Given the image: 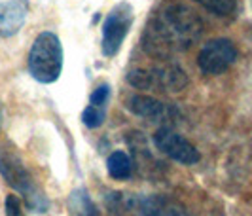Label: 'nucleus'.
I'll list each match as a JSON object with an SVG mask.
<instances>
[{
  "mask_svg": "<svg viewBox=\"0 0 252 216\" xmlns=\"http://www.w3.org/2000/svg\"><path fill=\"white\" fill-rule=\"evenodd\" d=\"M6 215L8 216H21V203L17 195H8L6 197Z\"/></svg>",
  "mask_w": 252,
  "mask_h": 216,
  "instance_id": "obj_16",
  "label": "nucleus"
},
{
  "mask_svg": "<svg viewBox=\"0 0 252 216\" xmlns=\"http://www.w3.org/2000/svg\"><path fill=\"white\" fill-rule=\"evenodd\" d=\"M63 70V46L55 32L44 31L29 51V72L40 84H53Z\"/></svg>",
  "mask_w": 252,
  "mask_h": 216,
  "instance_id": "obj_2",
  "label": "nucleus"
},
{
  "mask_svg": "<svg viewBox=\"0 0 252 216\" xmlns=\"http://www.w3.org/2000/svg\"><path fill=\"white\" fill-rule=\"evenodd\" d=\"M0 173L2 177L8 180V184L13 186L17 191H21L25 195L27 205L36 211L44 213L48 209V199L46 193L38 188L32 182V178L25 169L23 161L19 159V155L15 152H0Z\"/></svg>",
  "mask_w": 252,
  "mask_h": 216,
  "instance_id": "obj_3",
  "label": "nucleus"
},
{
  "mask_svg": "<svg viewBox=\"0 0 252 216\" xmlns=\"http://www.w3.org/2000/svg\"><path fill=\"white\" fill-rule=\"evenodd\" d=\"M154 142L156 146L167 154L171 159H175L182 165H193L201 159V154L197 152V148L186 140L182 135H178L169 127H161L156 135H154Z\"/></svg>",
  "mask_w": 252,
  "mask_h": 216,
  "instance_id": "obj_7",
  "label": "nucleus"
},
{
  "mask_svg": "<svg viewBox=\"0 0 252 216\" xmlns=\"http://www.w3.org/2000/svg\"><path fill=\"white\" fill-rule=\"evenodd\" d=\"M104 118H106V112H104V106H97V104H89L88 108L84 110L82 114V122L84 125L89 129H97L104 123Z\"/></svg>",
  "mask_w": 252,
  "mask_h": 216,
  "instance_id": "obj_13",
  "label": "nucleus"
},
{
  "mask_svg": "<svg viewBox=\"0 0 252 216\" xmlns=\"http://www.w3.org/2000/svg\"><path fill=\"white\" fill-rule=\"evenodd\" d=\"M133 25V8L122 2L106 15L104 25H102V53L104 57H114L124 40H126L129 29Z\"/></svg>",
  "mask_w": 252,
  "mask_h": 216,
  "instance_id": "obj_5",
  "label": "nucleus"
},
{
  "mask_svg": "<svg viewBox=\"0 0 252 216\" xmlns=\"http://www.w3.org/2000/svg\"><path fill=\"white\" fill-rule=\"evenodd\" d=\"M235 59H237V48L233 46V42L226 38H216L203 46L197 57V64L203 74L218 76L226 72L235 63Z\"/></svg>",
  "mask_w": 252,
  "mask_h": 216,
  "instance_id": "obj_6",
  "label": "nucleus"
},
{
  "mask_svg": "<svg viewBox=\"0 0 252 216\" xmlns=\"http://www.w3.org/2000/svg\"><path fill=\"white\" fill-rule=\"evenodd\" d=\"M195 2L201 4L205 10L213 12L215 15H220V17L231 15L237 10V4H239V0H195Z\"/></svg>",
  "mask_w": 252,
  "mask_h": 216,
  "instance_id": "obj_12",
  "label": "nucleus"
},
{
  "mask_svg": "<svg viewBox=\"0 0 252 216\" xmlns=\"http://www.w3.org/2000/svg\"><path fill=\"white\" fill-rule=\"evenodd\" d=\"M108 97H110V88H108V86H99V88L91 93V97H89V104L104 106L106 101H108Z\"/></svg>",
  "mask_w": 252,
  "mask_h": 216,
  "instance_id": "obj_15",
  "label": "nucleus"
},
{
  "mask_svg": "<svg viewBox=\"0 0 252 216\" xmlns=\"http://www.w3.org/2000/svg\"><path fill=\"white\" fill-rule=\"evenodd\" d=\"M127 84L137 89L171 91L177 93L188 86V78L178 66H158V68H137L127 74Z\"/></svg>",
  "mask_w": 252,
  "mask_h": 216,
  "instance_id": "obj_4",
  "label": "nucleus"
},
{
  "mask_svg": "<svg viewBox=\"0 0 252 216\" xmlns=\"http://www.w3.org/2000/svg\"><path fill=\"white\" fill-rule=\"evenodd\" d=\"M142 211L146 216H186L180 209L167 207V205H163V201H154V203L148 201Z\"/></svg>",
  "mask_w": 252,
  "mask_h": 216,
  "instance_id": "obj_14",
  "label": "nucleus"
},
{
  "mask_svg": "<svg viewBox=\"0 0 252 216\" xmlns=\"http://www.w3.org/2000/svg\"><path fill=\"white\" fill-rule=\"evenodd\" d=\"M106 169H108V175L116 180H126V178L131 177V171H133V165H131V159L126 152H114L108 155L106 159Z\"/></svg>",
  "mask_w": 252,
  "mask_h": 216,
  "instance_id": "obj_11",
  "label": "nucleus"
},
{
  "mask_svg": "<svg viewBox=\"0 0 252 216\" xmlns=\"http://www.w3.org/2000/svg\"><path fill=\"white\" fill-rule=\"evenodd\" d=\"M27 17V0L0 2V36L10 38L21 31Z\"/></svg>",
  "mask_w": 252,
  "mask_h": 216,
  "instance_id": "obj_8",
  "label": "nucleus"
},
{
  "mask_svg": "<svg viewBox=\"0 0 252 216\" xmlns=\"http://www.w3.org/2000/svg\"><path fill=\"white\" fill-rule=\"evenodd\" d=\"M203 32L199 15L184 4H165L146 25L142 46L154 57H171L195 44Z\"/></svg>",
  "mask_w": 252,
  "mask_h": 216,
  "instance_id": "obj_1",
  "label": "nucleus"
},
{
  "mask_svg": "<svg viewBox=\"0 0 252 216\" xmlns=\"http://www.w3.org/2000/svg\"><path fill=\"white\" fill-rule=\"evenodd\" d=\"M68 209H70V216H99L95 205L89 199L88 191L84 190V188H78V190L70 193Z\"/></svg>",
  "mask_w": 252,
  "mask_h": 216,
  "instance_id": "obj_10",
  "label": "nucleus"
},
{
  "mask_svg": "<svg viewBox=\"0 0 252 216\" xmlns=\"http://www.w3.org/2000/svg\"><path fill=\"white\" fill-rule=\"evenodd\" d=\"M129 108L133 114L140 116V118H146V120H152V122H161V120H167L173 108L167 106L165 102L158 101L154 97H148V95H135L129 99Z\"/></svg>",
  "mask_w": 252,
  "mask_h": 216,
  "instance_id": "obj_9",
  "label": "nucleus"
}]
</instances>
